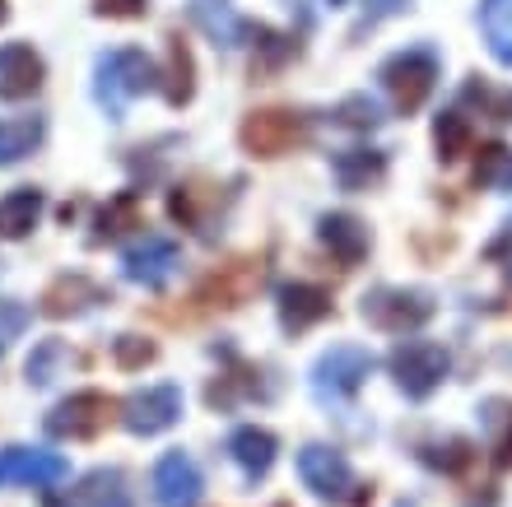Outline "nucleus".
Instances as JSON below:
<instances>
[{"mask_svg":"<svg viewBox=\"0 0 512 507\" xmlns=\"http://www.w3.org/2000/svg\"><path fill=\"white\" fill-rule=\"evenodd\" d=\"M187 14H191V24L201 28L215 47H224V52H238V47L261 38V24L243 19V14L233 10V0H191Z\"/></svg>","mask_w":512,"mask_h":507,"instance_id":"nucleus-11","label":"nucleus"},{"mask_svg":"<svg viewBox=\"0 0 512 507\" xmlns=\"http://www.w3.org/2000/svg\"><path fill=\"white\" fill-rule=\"evenodd\" d=\"M177 419H182V387H173V382L131 391V396L122 401V424H126V433H135V438L168 433Z\"/></svg>","mask_w":512,"mask_h":507,"instance_id":"nucleus-9","label":"nucleus"},{"mask_svg":"<svg viewBox=\"0 0 512 507\" xmlns=\"http://www.w3.org/2000/svg\"><path fill=\"white\" fill-rule=\"evenodd\" d=\"M438 312L429 289H401V284H378L359 298V317L382 335H415L424 331Z\"/></svg>","mask_w":512,"mask_h":507,"instance_id":"nucleus-2","label":"nucleus"},{"mask_svg":"<svg viewBox=\"0 0 512 507\" xmlns=\"http://www.w3.org/2000/svg\"><path fill=\"white\" fill-rule=\"evenodd\" d=\"M70 480L66 456L42 452V447H5L0 452V484H33V489H56Z\"/></svg>","mask_w":512,"mask_h":507,"instance_id":"nucleus-12","label":"nucleus"},{"mask_svg":"<svg viewBox=\"0 0 512 507\" xmlns=\"http://www.w3.org/2000/svg\"><path fill=\"white\" fill-rule=\"evenodd\" d=\"M28 326V307L24 303H10V298H0V354L10 349V340Z\"/></svg>","mask_w":512,"mask_h":507,"instance_id":"nucleus-35","label":"nucleus"},{"mask_svg":"<svg viewBox=\"0 0 512 507\" xmlns=\"http://www.w3.org/2000/svg\"><path fill=\"white\" fill-rule=\"evenodd\" d=\"M387 368H391V377H396V387H401L405 401H429L433 391L443 387L452 359H447V349L438 345V340H401V345L391 349Z\"/></svg>","mask_w":512,"mask_h":507,"instance_id":"nucleus-4","label":"nucleus"},{"mask_svg":"<svg viewBox=\"0 0 512 507\" xmlns=\"http://www.w3.org/2000/svg\"><path fill=\"white\" fill-rule=\"evenodd\" d=\"M410 10V0H364V19H359V28H373L382 24V19H396V14Z\"/></svg>","mask_w":512,"mask_h":507,"instance_id":"nucleus-36","label":"nucleus"},{"mask_svg":"<svg viewBox=\"0 0 512 507\" xmlns=\"http://www.w3.org/2000/svg\"><path fill=\"white\" fill-rule=\"evenodd\" d=\"M275 452H280V442L270 428H256V424H243L229 433V456L233 466L243 470V480H266L270 466H275Z\"/></svg>","mask_w":512,"mask_h":507,"instance_id":"nucleus-17","label":"nucleus"},{"mask_svg":"<svg viewBox=\"0 0 512 507\" xmlns=\"http://www.w3.org/2000/svg\"><path fill=\"white\" fill-rule=\"evenodd\" d=\"M480 33H485V47L499 66L512 70V0H480Z\"/></svg>","mask_w":512,"mask_h":507,"instance_id":"nucleus-25","label":"nucleus"},{"mask_svg":"<svg viewBox=\"0 0 512 507\" xmlns=\"http://www.w3.org/2000/svg\"><path fill=\"white\" fill-rule=\"evenodd\" d=\"M201 470L187 452H163L154 466V503L159 507H201Z\"/></svg>","mask_w":512,"mask_h":507,"instance_id":"nucleus-14","label":"nucleus"},{"mask_svg":"<svg viewBox=\"0 0 512 507\" xmlns=\"http://www.w3.org/2000/svg\"><path fill=\"white\" fill-rule=\"evenodd\" d=\"M438 75H443V61H438L433 47H405V52L387 56L378 70L382 89H387L396 112H405V117L429 103V94L438 89Z\"/></svg>","mask_w":512,"mask_h":507,"instance_id":"nucleus-3","label":"nucleus"},{"mask_svg":"<svg viewBox=\"0 0 512 507\" xmlns=\"http://www.w3.org/2000/svg\"><path fill=\"white\" fill-rule=\"evenodd\" d=\"M103 298H108V289L75 270V275H61V280L47 284V294H42V312H47V317H56V321H61V317H80V312H89V307L103 303Z\"/></svg>","mask_w":512,"mask_h":507,"instance_id":"nucleus-19","label":"nucleus"},{"mask_svg":"<svg viewBox=\"0 0 512 507\" xmlns=\"http://www.w3.org/2000/svg\"><path fill=\"white\" fill-rule=\"evenodd\" d=\"M322 317H331V294L317 289V284H284L280 289V326L289 335H303L312 331Z\"/></svg>","mask_w":512,"mask_h":507,"instance_id":"nucleus-18","label":"nucleus"},{"mask_svg":"<svg viewBox=\"0 0 512 507\" xmlns=\"http://www.w3.org/2000/svg\"><path fill=\"white\" fill-rule=\"evenodd\" d=\"M317 238H322L326 252L336 256L340 270H354L368 252H373V233H368V224L359 219V214H345V210L322 214V224H317Z\"/></svg>","mask_w":512,"mask_h":507,"instance_id":"nucleus-15","label":"nucleus"},{"mask_svg":"<svg viewBox=\"0 0 512 507\" xmlns=\"http://www.w3.org/2000/svg\"><path fill=\"white\" fill-rule=\"evenodd\" d=\"M331 117L340 121V126H350V131H378L382 126V107L378 98H368V94H350L345 103L331 112Z\"/></svg>","mask_w":512,"mask_h":507,"instance_id":"nucleus-33","label":"nucleus"},{"mask_svg":"<svg viewBox=\"0 0 512 507\" xmlns=\"http://www.w3.org/2000/svg\"><path fill=\"white\" fill-rule=\"evenodd\" d=\"M112 354H117V363H122V368H145V363L159 359V345H154V340H145V335H117Z\"/></svg>","mask_w":512,"mask_h":507,"instance_id":"nucleus-34","label":"nucleus"},{"mask_svg":"<svg viewBox=\"0 0 512 507\" xmlns=\"http://www.w3.org/2000/svg\"><path fill=\"white\" fill-rule=\"evenodd\" d=\"M42 219V191L38 187H19L10 196H0V238L19 242L28 238Z\"/></svg>","mask_w":512,"mask_h":507,"instance_id":"nucleus-23","label":"nucleus"},{"mask_svg":"<svg viewBox=\"0 0 512 507\" xmlns=\"http://www.w3.org/2000/svg\"><path fill=\"white\" fill-rule=\"evenodd\" d=\"M433 149H438L443 163H457L471 154V121H466V112H438V121H433Z\"/></svg>","mask_w":512,"mask_h":507,"instance_id":"nucleus-30","label":"nucleus"},{"mask_svg":"<svg viewBox=\"0 0 512 507\" xmlns=\"http://www.w3.org/2000/svg\"><path fill=\"white\" fill-rule=\"evenodd\" d=\"M373 368H378V359H373L364 345H331L322 359L312 363V391H317V401H326V405L350 401L354 391L373 377Z\"/></svg>","mask_w":512,"mask_h":507,"instance_id":"nucleus-6","label":"nucleus"},{"mask_svg":"<svg viewBox=\"0 0 512 507\" xmlns=\"http://www.w3.org/2000/svg\"><path fill=\"white\" fill-rule=\"evenodd\" d=\"M485 261H512V214L503 219V228L494 233V242L485 247Z\"/></svg>","mask_w":512,"mask_h":507,"instance_id":"nucleus-37","label":"nucleus"},{"mask_svg":"<svg viewBox=\"0 0 512 507\" xmlns=\"http://www.w3.org/2000/svg\"><path fill=\"white\" fill-rule=\"evenodd\" d=\"M508 284H512V261H508Z\"/></svg>","mask_w":512,"mask_h":507,"instance_id":"nucleus-41","label":"nucleus"},{"mask_svg":"<svg viewBox=\"0 0 512 507\" xmlns=\"http://www.w3.org/2000/svg\"><path fill=\"white\" fill-rule=\"evenodd\" d=\"M0 19H5V0H0Z\"/></svg>","mask_w":512,"mask_h":507,"instance_id":"nucleus-39","label":"nucleus"},{"mask_svg":"<svg viewBox=\"0 0 512 507\" xmlns=\"http://www.w3.org/2000/svg\"><path fill=\"white\" fill-rule=\"evenodd\" d=\"M52 507H135V503L126 494L122 470H94V475H84L80 489L66 503H52Z\"/></svg>","mask_w":512,"mask_h":507,"instance_id":"nucleus-24","label":"nucleus"},{"mask_svg":"<svg viewBox=\"0 0 512 507\" xmlns=\"http://www.w3.org/2000/svg\"><path fill=\"white\" fill-rule=\"evenodd\" d=\"M159 84H163V98L173 107H187L191 94H196V61H191L187 42L177 38V33L168 38V70L159 75Z\"/></svg>","mask_w":512,"mask_h":507,"instance_id":"nucleus-26","label":"nucleus"},{"mask_svg":"<svg viewBox=\"0 0 512 507\" xmlns=\"http://www.w3.org/2000/svg\"><path fill=\"white\" fill-rule=\"evenodd\" d=\"M326 5H345V0H326Z\"/></svg>","mask_w":512,"mask_h":507,"instance_id":"nucleus-40","label":"nucleus"},{"mask_svg":"<svg viewBox=\"0 0 512 507\" xmlns=\"http://www.w3.org/2000/svg\"><path fill=\"white\" fill-rule=\"evenodd\" d=\"M177 266H182V247L173 238H163V233H145L122 256V275L131 284H140V289H163V284L173 280Z\"/></svg>","mask_w":512,"mask_h":507,"instance_id":"nucleus-10","label":"nucleus"},{"mask_svg":"<svg viewBox=\"0 0 512 507\" xmlns=\"http://www.w3.org/2000/svg\"><path fill=\"white\" fill-rule=\"evenodd\" d=\"M298 475L312 489V498H322V503H364L368 498L354 480V466L345 461V452L322 447V442H308L298 452Z\"/></svg>","mask_w":512,"mask_h":507,"instance_id":"nucleus-5","label":"nucleus"},{"mask_svg":"<svg viewBox=\"0 0 512 507\" xmlns=\"http://www.w3.org/2000/svg\"><path fill=\"white\" fill-rule=\"evenodd\" d=\"M117 410H122V405L112 401L108 391H75V396H66L61 405H52V410H47L42 428H47L52 438L89 442V438H98V433L108 428V419Z\"/></svg>","mask_w":512,"mask_h":507,"instance_id":"nucleus-8","label":"nucleus"},{"mask_svg":"<svg viewBox=\"0 0 512 507\" xmlns=\"http://www.w3.org/2000/svg\"><path fill=\"white\" fill-rule=\"evenodd\" d=\"M340 191H373L387 177V154L382 149H340L331 159Z\"/></svg>","mask_w":512,"mask_h":507,"instance_id":"nucleus-20","label":"nucleus"},{"mask_svg":"<svg viewBox=\"0 0 512 507\" xmlns=\"http://www.w3.org/2000/svg\"><path fill=\"white\" fill-rule=\"evenodd\" d=\"M66 368H70V345L66 340H42V345H33V354H28L24 377H28V387H52Z\"/></svg>","mask_w":512,"mask_h":507,"instance_id":"nucleus-29","label":"nucleus"},{"mask_svg":"<svg viewBox=\"0 0 512 507\" xmlns=\"http://www.w3.org/2000/svg\"><path fill=\"white\" fill-rule=\"evenodd\" d=\"M471 182L480 191H512V145H503V140H489V145L475 149Z\"/></svg>","mask_w":512,"mask_h":507,"instance_id":"nucleus-27","label":"nucleus"},{"mask_svg":"<svg viewBox=\"0 0 512 507\" xmlns=\"http://www.w3.org/2000/svg\"><path fill=\"white\" fill-rule=\"evenodd\" d=\"M261 280H266V266H261L256 256H243V261L219 266L215 275L196 289V298H201L205 307H243L247 298L261 289Z\"/></svg>","mask_w":512,"mask_h":507,"instance_id":"nucleus-13","label":"nucleus"},{"mask_svg":"<svg viewBox=\"0 0 512 507\" xmlns=\"http://www.w3.org/2000/svg\"><path fill=\"white\" fill-rule=\"evenodd\" d=\"M396 507H405V503H396Z\"/></svg>","mask_w":512,"mask_h":507,"instance_id":"nucleus-42","label":"nucleus"},{"mask_svg":"<svg viewBox=\"0 0 512 507\" xmlns=\"http://www.w3.org/2000/svg\"><path fill=\"white\" fill-rule=\"evenodd\" d=\"M47 135V121L38 112H19V117H0V168L10 163H24L33 149L42 145Z\"/></svg>","mask_w":512,"mask_h":507,"instance_id":"nucleus-21","label":"nucleus"},{"mask_svg":"<svg viewBox=\"0 0 512 507\" xmlns=\"http://www.w3.org/2000/svg\"><path fill=\"white\" fill-rule=\"evenodd\" d=\"M419 461L429 470H443V475H461V470L475 461V452L466 438H438V442H424V447H419Z\"/></svg>","mask_w":512,"mask_h":507,"instance_id":"nucleus-31","label":"nucleus"},{"mask_svg":"<svg viewBox=\"0 0 512 507\" xmlns=\"http://www.w3.org/2000/svg\"><path fill=\"white\" fill-rule=\"evenodd\" d=\"M126 228H140V196L135 191H117L103 210H98V219H94V247L98 242H112V238H122Z\"/></svg>","mask_w":512,"mask_h":507,"instance_id":"nucleus-28","label":"nucleus"},{"mask_svg":"<svg viewBox=\"0 0 512 507\" xmlns=\"http://www.w3.org/2000/svg\"><path fill=\"white\" fill-rule=\"evenodd\" d=\"M238 140L256 159H280V154H289V149H298L308 140V121L298 112H289V107H261L252 117H243Z\"/></svg>","mask_w":512,"mask_h":507,"instance_id":"nucleus-7","label":"nucleus"},{"mask_svg":"<svg viewBox=\"0 0 512 507\" xmlns=\"http://www.w3.org/2000/svg\"><path fill=\"white\" fill-rule=\"evenodd\" d=\"M461 103L480 107V117H489V121H512V89H489L480 75H471V80L461 84Z\"/></svg>","mask_w":512,"mask_h":507,"instance_id":"nucleus-32","label":"nucleus"},{"mask_svg":"<svg viewBox=\"0 0 512 507\" xmlns=\"http://www.w3.org/2000/svg\"><path fill=\"white\" fill-rule=\"evenodd\" d=\"M149 89H159V70H154V61H149L140 47H112V52L98 56L94 98L112 121H122L126 107L140 94H149Z\"/></svg>","mask_w":512,"mask_h":507,"instance_id":"nucleus-1","label":"nucleus"},{"mask_svg":"<svg viewBox=\"0 0 512 507\" xmlns=\"http://www.w3.org/2000/svg\"><path fill=\"white\" fill-rule=\"evenodd\" d=\"M42 75H47V66L28 42H5L0 47V98H10V103L33 98L42 89Z\"/></svg>","mask_w":512,"mask_h":507,"instance_id":"nucleus-16","label":"nucleus"},{"mask_svg":"<svg viewBox=\"0 0 512 507\" xmlns=\"http://www.w3.org/2000/svg\"><path fill=\"white\" fill-rule=\"evenodd\" d=\"M480 433L499 470H512V401L508 396H489L480 401Z\"/></svg>","mask_w":512,"mask_h":507,"instance_id":"nucleus-22","label":"nucleus"},{"mask_svg":"<svg viewBox=\"0 0 512 507\" xmlns=\"http://www.w3.org/2000/svg\"><path fill=\"white\" fill-rule=\"evenodd\" d=\"M94 10L112 14V19H135V14H145V0H98Z\"/></svg>","mask_w":512,"mask_h":507,"instance_id":"nucleus-38","label":"nucleus"}]
</instances>
